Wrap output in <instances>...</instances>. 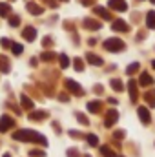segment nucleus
Listing matches in <instances>:
<instances>
[{"label": "nucleus", "mask_w": 155, "mask_h": 157, "mask_svg": "<svg viewBox=\"0 0 155 157\" xmlns=\"http://www.w3.org/2000/svg\"><path fill=\"white\" fill-rule=\"evenodd\" d=\"M17 139H31V141H37V143H42V144H46V139L44 137H40V135H37V133H33V132H28V130H24V132H20V133H17L15 135Z\"/></svg>", "instance_id": "f257e3e1"}, {"label": "nucleus", "mask_w": 155, "mask_h": 157, "mask_svg": "<svg viewBox=\"0 0 155 157\" xmlns=\"http://www.w3.org/2000/svg\"><path fill=\"white\" fill-rule=\"evenodd\" d=\"M106 48H108V49H122L124 46H122V42H120V40L112 39V40H108V42H106Z\"/></svg>", "instance_id": "f03ea898"}, {"label": "nucleus", "mask_w": 155, "mask_h": 157, "mask_svg": "<svg viewBox=\"0 0 155 157\" xmlns=\"http://www.w3.org/2000/svg\"><path fill=\"white\" fill-rule=\"evenodd\" d=\"M11 124H13V121L7 117V115H4V117H2V122H0V132H4V130H6L7 126H11Z\"/></svg>", "instance_id": "7ed1b4c3"}, {"label": "nucleus", "mask_w": 155, "mask_h": 157, "mask_svg": "<svg viewBox=\"0 0 155 157\" xmlns=\"http://www.w3.org/2000/svg\"><path fill=\"white\" fill-rule=\"evenodd\" d=\"M139 113H141V119H142V122H148V121H150V113H148L144 108H141V110H139Z\"/></svg>", "instance_id": "20e7f679"}, {"label": "nucleus", "mask_w": 155, "mask_h": 157, "mask_svg": "<svg viewBox=\"0 0 155 157\" xmlns=\"http://www.w3.org/2000/svg\"><path fill=\"white\" fill-rule=\"evenodd\" d=\"M148 26H150V28H155V13L153 11L148 13Z\"/></svg>", "instance_id": "39448f33"}, {"label": "nucleus", "mask_w": 155, "mask_h": 157, "mask_svg": "<svg viewBox=\"0 0 155 157\" xmlns=\"http://www.w3.org/2000/svg\"><path fill=\"white\" fill-rule=\"evenodd\" d=\"M28 29H29V31H26L24 37H26V39H35V29H31V28H28Z\"/></svg>", "instance_id": "423d86ee"}, {"label": "nucleus", "mask_w": 155, "mask_h": 157, "mask_svg": "<svg viewBox=\"0 0 155 157\" xmlns=\"http://www.w3.org/2000/svg\"><path fill=\"white\" fill-rule=\"evenodd\" d=\"M102 154H104L106 157H117L115 154H113V152H110V150H108L106 146H102Z\"/></svg>", "instance_id": "0eeeda50"}, {"label": "nucleus", "mask_w": 155, "mask_h": 157, "mask_svg": "<svg viewBox=\"0 0 155 157\" xmlns=\"http://www.w3.org/2000/svg\"><path fill=\"white\" fill-rule=\"evenodd\" d=\"M88 141H89V143H91V144H93V146H97V143H99V141H97V137H95V135H89V137H88Z\"/></svg>", "instance_id": "6e6552de"}, {"label": "nucleus", "mask_w": 155, "mask_h": 157, "mask_svg": "<svg viewBox=\"0 0 155 157\" xmlns=\"http://www.w3.org/2000/svg\"><path fill=\"white\" fill-rule=\"evenodd\" d=\"M22 101H24V106H26V108H33V104L28 101V97H22Z\"/></svg>", "instance_id": "1a4fd4ad"}, {"label": "nucleus", "mask_w": 155, "mask_h": 157, "mask_svg": "<svg viewBox=\"0 0 155 157\" xmlns=\"http://www.w3.org/2000/svg\"><path fill=\"white\" fill-rule=\"evenodd\" d=\"M141 82H142V84H150V82H152V78H150V77H146V75H144V77L141 78Z\"/></svg>", "instance_id": "9d476101"}, {"label": "nucleus", "mask_w": 155, "mask_h": 157, "mask_svg": "<svg viewBox=\"0 0 155 157\" xmlns=\"http://www.w3.org/2000/svg\"><path fill=\"white\" fill-rule=\"evenodd\" d=\"M13 51L15 53H22V46H13Z\"/></svg>", "instance_id": "9b49d317"}, {"label": "nucleus", "mask_w": 155, "mask_h": 157, "mask_svg": "<svg viewBox=\"0 0 155 157\" xmlns=\"http://www.w3.org/2000/svg\"><path fill=\"white\" fill-rule=\"evenodd\" d=\"M60 59H62V66H64V68H66V66H68V57H66V55H62V57H60Z\"/></svg>", "instance_id": "f8f14e48"}, {"label": "nucleus", "mask_w": 155, "mask_h": 157, "mask_svg": "<svg viewBox=\"0 0 155 157\" xmlns=\"http://www.w3.org/2000/svg\"><path fill=\"white\" fill-rule=\"evenodd\" d=\"M0 11H2V13H7V11H9V7H7V6H0Z\"/></svg>", "instance_id": "ddd939ff"}, {"label": "nucleus", "mask_w": 155, "mask_h": 157, "mask_svg": "<svg viewBox=\"0 0 155 157\" xmlns=\"http://www.w3.org/2000/svg\"><path fill=\"white\" fill-rule=\"evenodd\" d=\"M153 68H155V62H153Z\"/></svg>", "instance_id": "4468645a"}, {"label": "nucleus", "mask_w": 155, "mask_h": 157, "mask_svg": "<svg viewBox=\"0 0 155 157\" xmlns=\"http://www.w3.org/2000/svg\"><path fill=\"white\" fill-rule=\"evenodd\" d=\"M152 2H155V0H152Z\"/></svg>", "instance_id": "2eb2a0df"}]
</instances>
